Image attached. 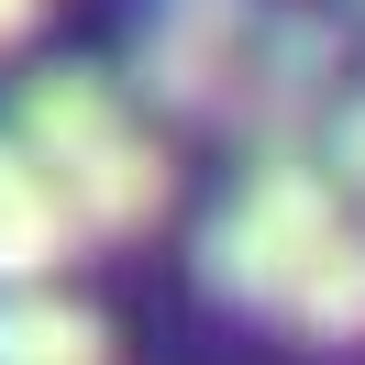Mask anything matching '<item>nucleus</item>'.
<instances>
[{
    "label": "nucleus",
    "mask_w": 365,
    "mask_h": 365,
    "mask_svg": "<svg viewBox=\"0 0 365 365\" xmlns=\"http://www.w3.org/2000/svg\"><path fill=\"white\" fill-rule=\"evenodd\" d=\"M0 133L34 155V178L56 188V210H67L78 244H133V232H155L166 210H178V155H166V133L133 111V89L100 78V67H34Z\"/></svg>",
    "instance_id": "f257e3e1"
},
{
    "label": "nucleus",
    "mask_w": 365,
    "mask_h": 365,
    "mask_svg": "<svg viewBox=\"0 0 365 365\" xmlns=\"http://www.w3.org/2000/svg\"><path fill=\"white\" fill-rule=\"evenodd\" d=\"M343 232H365V222H354V200L321 178V155H266V166H244V178L222 188V210L200 222V288L222 299V310H244V321L277 332L288 299L321 277V255H332Z\"/></svg>",
    "instance_id": "f03ea898"
},
{
    "label": "nucleus",
    "mask_w": 365,
    "mask_h": 365,
    "mask_svg": "<svg viewBox=\"0 0 365 365\" xmlns=\"http://www.w3.org/2000/svg\"><path fill=\"white\" fill-rule=\"evenodd\" d=\"M255 23H266L255 0H166L133 34V111L222 133L244 100V67H255Z\"/></svg>",
    "instance_id": "7ed1b4c3"
},
{
    "label": "nucleus",
    "mask_w": 365,
    "mask_h": 365,
    "mask_svg": "<svg viewBox=\"0 0 365 365\" xmlns=\"http://www.w3.org/2000/svg\"><path fill=\"white\" fill-rule=\"evenodd\" d=\"M332 100H343V23L288 0V11L255 23V67H244V100H232L222 133L244 144V166H266V155H321Z\"/></svg>",
    "instance_id": "20e7f679"
},
{
    "label": "nucleus",
    "mask_w": 365,
    "mask_h": 365,
    "mask_svg": "<svg viewBox=\"0 0 365 365\" xmlns=\"http://www.w3.org/2000/svg\"><path fill=\"white\" fill-rule=\"evenodd\" d=\"M67 255H78V232H67V210H56V188L34 178L23 144L0 133V288H45Z\"/></svg>",
    "instance_id": "39448f33"
},
{
    "label": "nucleus",
    "mask_w": 365,
    "mask_h": 365,
    "mask_svg": "<svg viewBox=\"0 0 365 365\" xmlns=\"http://www.w3.org/2000/svg\"><path fill=\"white\" fill-rule=\"evenodd\" d=\"M0 365H111V321L67 288H0Z\"/></svg>",
    "instance_id": "423d86ee"
},
{
    "label": "nucleus",
    "mask_w": 365,
    "mask_h": 365,
    "mask_svg": "<svg viewBox=\"0 0 365 365\" xmlns=\"http://www.w3.org/2000/svg\"><path fill=\"white\" fill-rule=\"evenodd\" d=\"M277 332L321 343V354H354V343H365V232H343V244L321 255V277L288 299V321H277Z\"/></svg>",
    "instance_id": "0eeeda50"
},
{
    "label": "nucleus",
    "mask_w": 365,
    "mask_h": 365,
    "mask_svg": "<svg viewBox=\"0 0 365 365\" xmlns=\"http://www.w3.org/2000/svg\"><path fill=\"white\" fill-rule=\"evenodd\" d=\"M321 178H332L343 200H365V89H343L332 122H321Z\"/></svg>",
    "instance_id": "6e6552de"
},
{
    "label": "nucleus",
    "mask_w": 365,
    "mask_h": 365,
    "mask_svg": "<svg viewBox=\"0 0 365 365\" xmlns=\"http://www.w3.org/2000/svg\"><path fill=\"white\" fill-rule=\"evenodd\" d=\"M34 23H45V0H0V56L23 45V34H34Z\"/></svg>",
    "instance_id": "1a4fd4ad"
}]
</instances>
